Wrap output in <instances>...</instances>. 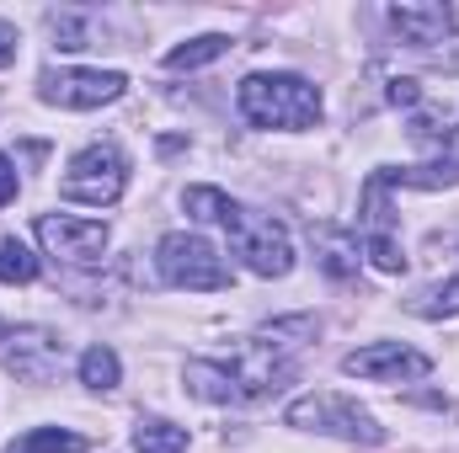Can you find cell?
I'll return each mask as SVG.
<instances>
[{"label":"cell","instance_id":"obj_1","mask_svg":"<svg viewBox=\"0 0 459 453\" xmlns=\"http://www.w3.org/2000/svg\"><path fill=\"white\" fill-rule=\"evenodd\" d=\"M294 326L299 321H278L230 357H193L187 363V389L198 400H220V406H246V400H262V395L283 389L294 379V363L283 357L289 346H299V341H283Z\"/></svg>","mask_w":459,"mask_h":453},{"label":"cell","instance_id":"obj_2","mask_svg":"<svg viewBox=\"0 0 459 453\" xmlns=\"http://www.w3.org/2000/svg\"><path fill=\"white\" fill-rule=\"evenodd\" d=\"M240 113L256 128H316L321 91L305 75H246L240 81Z\"/></svg>","mask_w":459,"mask_h":453},{"label":"cell","instance_id":"obj_3","mask_svg":"<svg viewBox=\"0 0 459 453\" xmlns=\"http://www.w3.org/2000/svg\"><path fill=\"white\" fill-rule=\"evenodd\" d=\"M155 267L171 288H193V294H214L230 288V267L220 261V251L198 235H166L155 245Z\"/></svg>","mask_w":459,"mask_h":453},{"label":"cell","instance_id":"obj_4","mask_svg":"<svg viewBox=\"0 0 459 453\" xmlns=\"http://www.w3.org/2000/svg\"><path fill=\"white\" fill-rule=\"evenodd\" d=\"M123 187H128V160H123L117 144H86V150L70 160L65 182H59V192H65L70 203H91V209L117 203Z\"/></svg>","mask_w":459,"mask_h":453},{"label":"cell","instance_id":"obj_5","mask_svg":"<svg viewBox=\"0 0 459 453\" xmlns=\"http://www.w3.org/2000/svg\"><path fill=\"white\" fill-rule=\"evenodd\" d=\"M289 427L326 432V438H342V443H368V449L385 443V427L368 411H358L352 400H342V395H305V400H294L289 406Z\"/></svg>","mask_w":459,"mask_h":453},{"label":"cell","instance_id":"obj_6","mask_svg":"<svg viewBox=\"0 0 459 453\" xmlns=\"http://www.w3.org/2000/svg\"><path fill=\"white\" fill-rule=\"evenodd\" d=\"M230 245L240 251V261H246L256 278H283V272L294 267L289 229L278 225L273 214H251V209H240L235 225H230Z\"/></svg>","mask_w":459,"mask_h":453},{"label":"cell","instance_id":"obj_7","mask_svg":"<svg viewBox=\"0 0 459 453\" xmlns=\"http://www.w3.org/2000/svg\"><path fill=\"white\" fill-rule=\"evenodd\" d=\"M123 75L117 70H48L43 75V102L70 107V113H91L123 97Z\"/></svg>","mask_w":459,"mask_h":453},{"label":"cell","instance_id":"obj_8","mask_svg":"<svg viewBox=\"0 0 459 453\" xmlns=\"http://www.w3.org/2000/svg\"><path fill=\"white\" fill-rule=\"evenodd\" d=\"M342 373H352V379H379V384H401V379L433 373V357H428V352H411V346H401V341H374V346L347 352Z\"/></svg>","mask_w":459,"mask_h":453},{"label":"cell","instance_id":"obj_9","mask_svg":"<svg viewBox=\"0 0 459 453\" xmlns=\"http://www.w3.org/2000/svg\"><path fill=\"white\" fill-rule=\"evenodd\" d=\"M390 27H395V38H401L406 48H417V54H428V59H438V64H444L438 43H459L455 38V11L438 5V0H422V5H390Z\"/></svg>","mask_w":459,"mask_h":453},{"label":"cell","instance_id":"obj_10","mask_svg":"<svg viewBox=\"0 0 459 453\" xmlns=\"http://www.w3.org/2000/svg\"><path fill=\"white\" fill-rule=\"evenodd\" d=\"M38 240L48 256H65V261H97L108 251V229L97 219H65V214H43Z\"/></svg>","mask_w":459,"mask_h":453},{"label":"cell","instance_id":"obj_11","mask_svg":"<svg viewBox=\"0 0 459 453\" xmlns=\"http://www.w3.org/2000/svg\"><path fill=\"white\" fill-rule=\"evenodd\" d=\"M5 368L22 384H48V373L59 368V341L48 337V331H16L11 352H5Z\"/></svg>","mask_w":459,"mask_h":453},{"label":"cell","instance_id":"obj_12","mask_svg":"<svg viewBox=\"0 0 459 453\" xmlns=\"http://www.w3.org/2000/svg\"><path fill=\"white\" fill-rule=\"evenodd\" d=\"M11 453H91L86 432H65V427H32L27 438H16Z\"/></svg>","mask_w":459,"mask_h":453},{"label":"cell","instance_id":"obj_13","mask_svg":"<svg viewBox=\"0 0 459 453\" xmlns=\"http://www.w3.org/2000/svg\"><path fill=\"white\" fill-rule=\"evenodd\" d=\"M182 203H187V214H193V219H204V225H235V214H240V203H235V198H225V192H220V187H187V198H182Z\"/></svg>","mask_w":459,"mask_h":453},{"label":"cell","instance_id":"obj_14","mask_svg":"<svg viewBox=\"0 0 459 453\" xmlns=\"http://www.w3.org/2000/svg\"><path fill=\"white\" fill-rule=\"evenodd\" d=\"M225 48H230L225 32H204V38H193V43L171 48V54H166V70H198V64H214Z\"/></svg>","mask_w":459,"mask_h":453},{"label":"cell","instance_id":"obj_15","mask_svg":"<svg viewBox=\"0 0 459 453\" xmlns=\"http://www.w3.org/2000/svg\"><path fill=\"white\" fill-rule=\"evenodd\" d=\"M134 453H187V432L171 427V422H160V416H150L134 432Z\"/></svg>","mask_w":459,"mask_h":453},{"label":"cell","instance_id":"obj_16","mask_svg":"<svg viewBox=\"0 0 459 453\" xmlns=\"http://www.w3.org/2000/svg\"><path fill=\"white\" fill-rule=\"evenodd\" d=\"M316 240H321V251H326L321 267H326L332 278H352V272H358V240H352V235H342V229H321Z\"/></svg>","mask_w":459,"mask_h":453},{"label":"cell","instance_id":"obj_17","mask_svg":"<svg viewBox=\"0 0 459 453\" xmlns=\"http://www.w3.org/2000/svg\"><path fill=\"white\" fill-rule=\"evenodd\" d=\"M117 379H123V363H117L113 346H91V352L81 357V384H91V389H113Z\"/></svg>","mask_w":459,"mask_h":453},{"label":"cell","instance_id":"obj_18","mask_svg":"<svg viewBox=\"0 0 459 453\" xmlns=\"http://www.w3.org/2000/svg\"><path fill=\"white\" fill-rule=\"evenodd\" d=\"M411 315H422V321H444V315H459V278L438 283V288H428V294H417V299H411Z\"/></svg>","mask_w":459,"mask_h":453},{"label":"cell","instance_id":"obj_19","mask_svg":"<svg viewBox=\"0 0 459 453\" xmlns=\"http://www.w3.org/2000/svg\"><path fill=\"white\" fill-rule=\"evenodd\" d=\"M38 278V256L22 240H0V283H32Z\"/></svg>","mask_w":459,"mask_h":453},{"label":"cell","instance_id":"obj_20","mask_svg":"<svg viewBox=\"0 0 459 453\" xmlns=\"http://www.w3.org/2000/svg\"><path fill=\"white\" fill-rule=\"evenodd\" d=\"M368 256H374L379 272H401V267H406V256H401L395 240H368Z\"/></svg>","mask_w":459,"mask_h":453},{"label":"cell","instance_id":"obj_21","mask_svg":"<svg viewBox=\"0 0 459 453\" xmlns=\"http://www.w3.org/2000/svg\"><path fill=\"white\" fill-rule=\"evenodd\" d=\"M390 102H395V107H417V102H422L417 81H390Z\"/></svg>","mask_w":459,"mask_h":453},{"label":"cell","instance_id":"obj_22","mask_svg":"<svg viewBox=\"0 0 459 453\" xmlns=\"http://www.w3.org/2000/svg\"><path fill=\"white\" fill-rule=\"evenodd\" d=\"M16 187H22V182H16V166H11V160L0 155V209H5L11 198H16Z\"/></svg>","mask_w":459,"mask_h":453},{"label":"cell","instance_id":"obj_23","mask_svg":"<svg viewBox=\"0 0 459 453\" xmlns=\"http://www.w3.org/2000/svg\"><path fill=\"white\" fill-rule=\"evenodd\" d=\"M11 59H16V27L0 21V64H11Z\"/></svg>","mask_w":459,"mask_h":453}]
</instances>
